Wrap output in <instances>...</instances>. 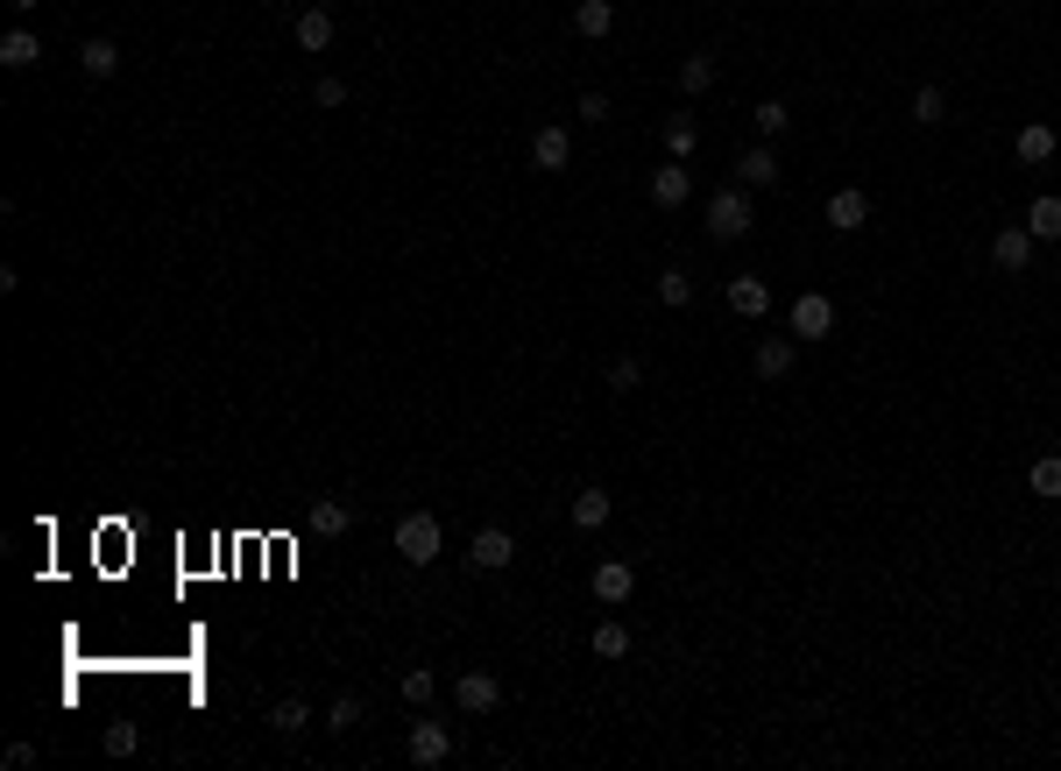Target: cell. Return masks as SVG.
Listing matches in <instances>:
<instances>
[{
  "label": "cell",
  "instance_id": "cell-12",
  "mask_svg": "<svg viewBox=\"0 0 1061 771\" xmlns=\"http://www.w3.org/2000/svg\"><path fill=\"white\" fill-rule=\"evenodd\" d=\"M863 220H871V199H863L857 184H842L835 199H828V227H835V234H857Z\"/></svg>",
  "mask_w": 1061,
  "mask_h": 771
},
{
  "label": "cell",
  "instance_id": "cell-27",
  "mask_svg": "<svg viewBox=\"0 0 1061 771\" xmlns=\"http://www.w3.org/2000/svg\"><path fill=\"white\" fill-rule=\"evenodd\" d=\"M750 128H758V142H771V134L793 128V113H785V100H764L758 113H750Z\"/></svg>",
  "mask_w": 1061,
  "mask_h": 771
},
{
  "label": "cell",
  "instance_id": "cell-30",
  "mask_svg": "<svg viewBox=\"0 0 1061 771\" xmlns=\"http://www.w3.org/2000/svg\"><path fill=\"white\" fill-rule=\"evenodd\" d=\"M941 113H949V100H941V86H920V92H913V121H920V128H934Z\"/></svg>",
  "mask_w": 1061,
  "mask_h": 771
},
{
  "label": "cell",
  "instance_id": "cell-8",
  "mask_svg": "<svg viewBox=\"0 0 1061 771\" xmlns=\"http://www.w3.org/2000/svg\"><path fill=\"white\" fill-rule=\"evenodd\" d=\"M453 701L468 708V715H489V708L503 701V680H496V672H460V680H453Z\"/></svg>",
  "mask_w": 1061,
  "mask_h": 771
},
{
  "label": "cell",
  "instance_id": "cell-11",
  "mask_svg": "<svg viewBox=\"0 0 1061 771\" xmlns=\"http://www.w3.org/2000/svg\"><path fill=\"white\" fill-rule=\"evenodd\" d=\"M729 312H737V319H764L771 312V283L764 277H729Z\"/></svg>",
  "mask_w": 1061,
  "mask_h": 771
},
{
  "label": "cell",
  "instance_id": "cell-2",
  "mask_svg": "<svg viewBox=\"0 0 1061 771\" xmlns=\"http://www.w3.org/2000/svg\"><path fill=\"white\" fill-rule=\"evenodd\" d=\"M708 234L715 241H743L750 234V191L743 184H722L715 199H708Z\"/></svg>",
  "mask_w": 1061,
  "mask_h": 771
},
{
  "label": "cell",
  "instance_id": "cell-18",
  "mask_svg": "<svg viewBox=\"0 0 1061 771\" xmlns=\"http://www.w3.org/2000/svg\"><path fill=\"white\" fill-rule=\"evenodd\" d=\"M693 149H701V128H693V113H665V157L687 163Z\"/></svg>",
  "mask_w": 1061,
  "mask_h": 771
},
{
  "label": "cell",
  "instance_id": "cell-9",
  "mask_svg": "<svg viewBox=\"0 0 1061 771\" xmlns=\"http://www.w3.org/2000/svg\"><path fill=\"white\" fill-rule=\"evenodd\" d=\"M531 163H538V170H567V163H573V134L545 121V128L531 134Z\"/></svg>",
  "mask_w": 1061,
  "mask_h": 771
},
{
  "label": "cell",
  "instance_id": "cell-23",
  "mask_svg": "<svg viewBox=\"0 0 1061 771\" xmlns=\"http://www.w3.org/2000/svg\"><path fill=\"white\" fill-rule=\"evenodd\" d=\"M1012 149H1019V163H1048V157H1054V128H1048V121H1027Z\"/></svg>",
  "mask_w": 1061,
  "mask_h": 771
},
{
  "label": "cell",
  "instance_id": "cell-16",
  "mask_svg": "<svg viewBox=\"0 0 1061 771\" xmlns=\"http://www.w3.org/2000/svg\"><path fill=\"white\" fill-rule=\"evenodd\" d=\"M1027 234L1033 241H1061V199L1054 191H1040V199L1027 206Z\"/></svg>",
  "mask_w": 1061,
  "mask_h": 771
},
{
  "label": "cell",
  "instance_id": "cell-15",
  "mask_svg": "<svg viewBox=\"0 0 1061 771\" xmlns=\"http://www.w3.org/2000/svg\"><path fill=\"white\" fill-rule=\"evenodd\" d=\"M79 71H86V79H113V71H121V50H113L107 36H86V43H79Z\"/></svg>",
  "mask_w": 1061,
  "mask_h": 771
},
{
  "label": "cell",
  "instance_id": "cell-35",
  "mask_svg": "<svg viewBox=\"0 0 1061 771\" xmlns=\"http://www.w3.org/2000/svg\"><path fill=\"white\" fill-rule=\"evenodd\" d=\"M312 100H319V107H326V113H333V107H347V86H340V79H333V71H326V79H319V86H312Z\"/></svg>",
  "mask_w": 1061,
  "mask_h": 771
},
{
  "label": "cell",
  "instance_id": "cell-32",
  "mask_svg": "<svg viewBox=\"0 0 1061 771\" xmlns=\"http://www.w3.org/2000/svg\"><path fill=\"white\" fill-rule=\"evenodd\" d=\"M659 298L672 304V312H680V304H693V277H687V269H665V277H659Z\"/></svg>",
  "mask_w": 1061,
  "mask_h": 771
},
{
  "label": "cell",
  "instance_id": "cell-25",
  "mask_svg": "<svg viewBox=\"0 0 1061 771\" xmlns=\"http://www.w3.org/2000/svg\"><path fill=\"white\" fill-rule=\"evenodd\" d=\"M1033 495H1040V503H1061V453H1040L1033 460Z\"/></svg>",
  "mask_w": 1061,
  "mask_h": 771
},
{
  "label": "cell",
  "instance_id": "cell-7",
  "mask_svg": "<svg viewBox=\"0 0 1061 771\" xmlns=\"http://www.w3.org/2000/svg\"><path fill=\"white\" fill-rule=\"evenodd\" d=\"M687 199H693V170H687V163H659V170H651V206L680 213Z\"/></svg>",
  "mask_w": 1061,
  "mask_h": 771
},
{
  "label": "cell",
  "instance_id": "cell-37",
  "mask_svg": "<svg viewBox=\"0 0 1061 771\" xmlns=\"http://www.w3.org/2000/svg\"><path fill=\"white\" fill-rule=\"evenodd\" d=\"M581 121H609V92H581Z\"/></svg>",
  "mask_w": 1061,
  "mask_h": 771
},
{
  "label": "cell",
  "instance_id": "cell-38",
  "mask_svg": "<svg viewBox=\"0 0 1061 771\" xmlns=\"http://www.w3.org/2000/svg\"><path fill=\"white\" fill-rule=\"evenodd\" d=\"M8 8H14V14H29V8H36V0H8Z\"/></svg>",
  "mask_w": 1061,
  "mask_h": 771
},
{
  "label": "cell",
  "instance_id": "cell-26",
  "mask_svg": "<svg viewBox=\"0 0 1061 771\" xmlns=\"http://www.w3.org/2000/svg\"><path fill=\"white\" fill-rule=\"evenodd\" d=\"M594 659H630V630L623 623H594Z\"/></svg>",
  "mask_w": 1061,
  "mask_h": 771
},
{
  "label": "cell",
  "instance_id": "cell-6",
  "mask_svg": "<svg viewBox=\"0 0 1061 771\" xmlns=\"http://www.w3.org/2000/svg\"><path fill=\"white\" fill-rule=\"evenodd\" d=\"M588 588H594V602H602V609H615V602H630V594H637V567H623V559H602V567L588 573Z\"/></svg>",
  "mask_w": 1061,
  "mask_h": 771
},
{
  "label": "cell",
  "instance_id": "cell-13",
  "mask_svg": "<svg viewBox=\"0 0 1061 771\" xmlns=\"http://www.w3.org/2000/svg\"><path fill=\"white\" fill-rule=\"evenodd\" d=\"M737 178H743V191H764V184H779V157H771V142L743 149V157H737Z\"/></svg>",
  "mask_w": 1061,
  "mask_h": 771
},
{
  "label": "cell",
  "instance_id": "cell-28",
  "mask_svg": "<svg viewBox=\"0 0 1061 771\" xmlns=\"http://www.w3.org/2000/svg\"><path fill=\"white\" fill-rule=\"evenodd\" d=\"M312 531L347 538V531H354V510H347V503H319V510H312Z\"/></svg>",
  "mask_w": 1061,
  "mask_h": 771
},
{
  "label": "cell",
  "instance_id": "cell-1",
  "mask_svg": "<svg viewBox=\"0 0 1061 771\" xmlns=\"http://www.w3.org/2000/svg\"><path fill=\"white\" fill-rule=\"evenodd\" d=\"M439 545H447V531H439L432 510H411V517L397 524V552L411 559V567H439Z\"/></svg>",
  "mask_w": 1061,
  "mask_h": 771
},
{
  "label": "cell",
  "instance_id": "cell-10",
  "mask_svg": "<svg viewBox=\"0 0 1061 771\" xmlns=\"http://www.w3.org/2000/svg\"><path fill=\"white\" fill-rule=\"evenodd\" d=\"M991 262L1005 269V277H1019V269L1033 262V234H1027V227H998V241H991Z\"/></svg>",
  "mask_w": 1061,
  "mask_h": 771
},
{
  "label": "cell",
  "instance_id": "cell-3",
  "mask_svg": "<svg viewBox=\"0 0 1061 771\" xmlns=\"http://www.w3.org/2000/svg\"><path fill=\"white\" fill-rule=\"evenodd\" d=\"M403 758L424 764V771H432V764H447V758H453V729H447V722H432V715L411 722V737H403Z\"/></svg>",
  "mask_w": 1061,
  "mask_h": 771
},
{
  "label": "cell",
  "instance_id": "cell-5",
  "mask_svg": "<svg viewBox=\"0 0 1061 771\" xmlns=\"http://www.w3.org/2000/svg\"><path fill=\"white\" fill-rule=\"evenodd\" d=\"M517 559V538L503 531V524H481L474 531V545H468V567H481V573H503Z\"/></svg>",
  "mask_w": 1061,
  "mask_h": 771
},
{
  "label": "cell",
  "instance_id": "cell-36",
  "mask_svg": "<svg viewBox=\"0 0 1061 771\" xmlns=\"http://www.w3.org/2000/svg\"><path fill=\"white\" fill-rule=\"evenodd\" d=\"M0 764H8V771H29V764H36V743H8V750H0Z\"/></svg>",
  "mask_w": 1061,
  "mask_h": 771
},
{
  "label": "cell",
  "instance_id": "cell-4",
  "mask_svg": "<svg viewBox=\"0 0 1061 771\" xmlns=\"http://www.w3.org/2000/svg\"><path fill=\"white\" fill-rule=\"evenodd\" d=\"M828 333H835V298L800 291L793 298V340H828Z\"/></svg>",
  "mask_w": 1061,
  "mask_h": 771
},
{
  "label": "cell",
  "instance_id": "cell-22",
  "mask_svg": "<svg viewBox=\"0 0 1061 771\" xmlns=\"http://www.w3.org/2000/svg\"><path fill=\"white\" fill-rule=\"evenodd\" d=\"M715 86V50H687L680 57V92H708Z\"/></svg>",
  "mask_w": 1061,
  "mask_h": 771
},
{
  "label": "cell",
  "instance_id": "cell-33",
  "mask_svg": "<svg viewBox=\"0 0 1061 771\" xmlns=\"http://www.w3.org/2000/svg\"><path fill=\"white\" fill-rule=\"evenodd\" d=\"M107 758H134V750H142V737H134V722H107Z\"/></svg>",
  "mask_w": 1061,
  "mask_h": 771
},
{
  "label": "cell",
  "instance_id": "cell-24",
  "mask_svg": "<svg viewBox=\"0 0 1061 771\" xmlns=\"http://www.w3.org/2000/svg\"><path fill=\"white\" fill-rule=\"evenodd\" d=\"M326 43H333V14H326V8H304V14H298V50H326Z\"/></svg>",
  "mask_w": 1061,
  "mask_h": 771
},
{
  "label": "cell",
  "instance_id": "cell-21",
  "mask_svg": "<svg viewBox=\"0 0 1061 771\" xmlns=\"http://www.w3.org/2000/svg\"><path fill=\"white\" fill-rule=\"evenodd\" d=\"M36 57H43V43H36L29 29H8V36H0V64H8V71H29Z\"/></svg>",
  "mask_w": 1061,
  "mask_h": 771
},
{
  "label": "cell",
  "instance_id": "cell-17",
  "mask_svg": "<svg viewBox=\"0 0 1061 771\" xmlns=\"http://www.w3.org/2000/svg\"><path fill=\"white\" fill-rule=\"evenodd\" d=\"M750 369H758L764 382L793 376V340H758V354H750Z\"/></svg>",
  "mask_w": 1061,
  "mask_h": 771
},
{
  "label": "cell",
  "instance_id": "cell-20",
  "mask_svg": "<svg viewBox=\"0 0 1061 771\" xmlns=\"http://www.w3.org/2000/svg\"><path fill=\"white\" fill-rule=\"evenodd\" d=\"M304 722H312V708H304V693H283V701L269 708V729H277V737H304Z\"/></svg>",
  "mask_w": 1061,
  "mask_h": 771
},
{
  "label": "cell",
  "instance_id": "cell-29",
  "mask_svg": "<svg viewBox=\"0 0 1061 771\" xmlns=\"http://www.w3.org/2000/svg\"><path fill=\"white\" fill-rule=\"evenodd\" d=\"M432 693H439V672H424V665L403 672V701L411 708H432Z\"/></svg>",
  "mask_w": 1061,
  "mask_h": 771
},
{
  "label": "cell",
  "instance_id": "cell-31",
  "mask_svg": "<svg viewBox=\"0 0 1061 771\" xmlns=\"http://www.w3.org/2000/svg\"><path fill=\"white\" fill-rule=\"evenodd\" d=\"M637 382H644V369H637V354H615V361H609V390H615V397H630Z\"/></svg>",
  "mask_w": 1061,
  "mask_h": 771
},
{
  "label": "cell",
  "instance_id": "cell-19",
  "mask_svg": "<svg viewBox=\"0 0 1061 771\" xmlns=\"http://www.w3.org/2000/svg\"><path fill=\"white\" fill-rule=\"evenodd\" d=\"M567 517H573V531H602L609 524V489H581Z\"/></svg>",
  "mask_w": 1061,
  "mask_h": 771
},
{
  "label": "cell",
  "instance_id": "cell-34",
  "mask_svg": "<svg viewBox=\"0 0 1061 771\" xmlns=\"http://www.w3.org/2000/svg\"><path fill=\"white\" fill-rule=\"evenodd\" d=\"M361 722V701L354 693H333V708H326V729H354Z\"/></svg>",
  "mask_w": 1061,
  "mask_h": 771
},
{
  "label": "cell",
  "instance_id": "cell-14",
  "mask_svg": "<svg viewBox=\"0 0 1061 771\" xmlns=\"http://www.w3.org/2000/svg\"><path fill=\"white\" fill-rule=\"evenodd\" d=\"M573 29H581L588 43H602L615 29V0H573Z\"/></svg>",
  "mask_w": 1061,
  "mask_h": 771
}]
</instances>
